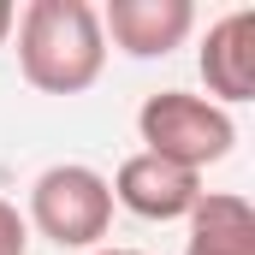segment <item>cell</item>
I'll use <instances>...</instances> for the list:
<instances>
[{
    "label": "cell",
    "instance_id": "6da1fadb",
    "mask_svg": "<svg viewBox=\"0 0 255 255\" xmlns=\"http://www.w3.org/2000/svg\"><path fill=\"white\" fill-rule=\"evenodd\" d=\"M18 71L42 95H83L107 71L101 6L89 0H30L18 12Z\"/></svg>",
    "mask_w": 255,
    "mask_h": 255
},
{
    "label": "cell",
    "instance_id": "7a4b0ae2",
    "mask_svg": "<svg viewBox=\"0 0 255 255\" xmlns=\"http://www.w3.org/2000/svg\"><path fill=\"white\" fill-rule=\"evenodd\" d=\"M136 136H142V154H160L184 172H208L232 154L238 142V119L226 107H214L208 95L190 89H154L142 107H136Z\"/></svg>",
    "mask_w": 255,
    "mask_h": 255
},
{
    "label": "cell",
    "instance_id": "3957f363",
    "mask_svg": "<svg viewBox=\"0 0 255 255\" xmlns=\"http://www.w3.org/2000/svg\"><path fill=\"white\" fill-rule=\"evenodd\" d=\"M24 226L42 232L60 250H101V238L113 232V190H107V178L95 166L60 160V166L36 172Z\"/></svg>",
    "mask_w": 255,
    "mask_h": 255
},
{
    "label": "cell",
    "instance_id": "277c9868",
    "mask_svg": "<svg viewBox=\"0 0 255 255\" xmlns=\"http://www.w3.org/2000/svg\"><path fill=\"white\" fill-rule=\"evenodd\" d=\"M107 190H113V208L166 226V220H190L196 196H202V178L184 172V166H172V160H160V154L136 148V154L119 160V172L107 178Z\"/></svg>",
    "mask_w": 255,
    "mask_h": 255
},
{
    "label": "cell",
    "instance_id": "5b68a950",
    "mask_svg": "<svg viewBox=\"0 0 255 255\" xmlns=\"http://www.w3.org/2000/svg\"><path fill=\"white\" fill-rule=\"evenodd\" d=\"M196 71H202L214 107L232 113V107L255 101V6H232L226 18L208 24L202 54H196Z\"/></svg>",
    "mask_w": 255,
    "mask_h": 255
},
{
    "label": "cell",
    "instance_id": "8992f818",
    "mask_svg": "<svg viewBox=\"0 0 255 255\" xmlns=\"http://www.w3.org/2000/svg\"><path fill=\"white\" fill-rule=\"evenodd\" d=\"M196 30L190 0H113L101 6V36L107 48H119L130 60H166L172 48H184Z\"/></svg>",
    "mask_w": 255,
    "mask_h": 255
},
{
    "label": "cell",
    "instance_id": "52a82bcc",
    "mask_svg": "<svg viewBox=\"0 0 255 255\" xmlns=\"http://www.w3.org/2000/svg\"><path fill=\"white\" fill-rule=\"evenodd\" d=\"M184 226V255H255V208L238 190H202Z\"/></svg>",
    "mask_w": 255,
    "mask_h": 255
},
{
    "label": "cell",
    "instance_id": "ba28073f",
    "mask_svg": "<svg viewBox=\"0 0 255 255\" xmlns=\"http://www.w3.org/2000/svg\"><path fill=\"white\" fill-rule=\"evenodd\" d=\"M30 250V226H24V214L0 196V255H24Z\"/></svg>",
    "mask_w": 255,
    "mask_h": 255
},
{
    "label": "cell",
    "instance_id": "9c48e42d",
    "mask_svg": "<svg viewBox=\"0 0 255 255\" xmlns=\"http://www.w3.org/2000/svg\"><path fill=\"white\" fill-rule=\"evenodd\" d=\"M12 24H18V6L0 0V48H6V36H12Z\"/></svg>",
    "mask_w": 255,
    "mask_h": 255
},
{
    "label": "cell",
    "instance_id": "30bf717a",
    "mask_svg": "<svg viewBox=\"0 0 255 255\" xmlns=\"http://www.w3.org/2000/svg\"><path fill=\"white\" fill-rule=\"evenodd\" d=\"M89 255H142V250H107V244H101V250H89Z\"/></svg>",
    "mask_w": 255,
    "mask_h": 255
}]
</instances>
